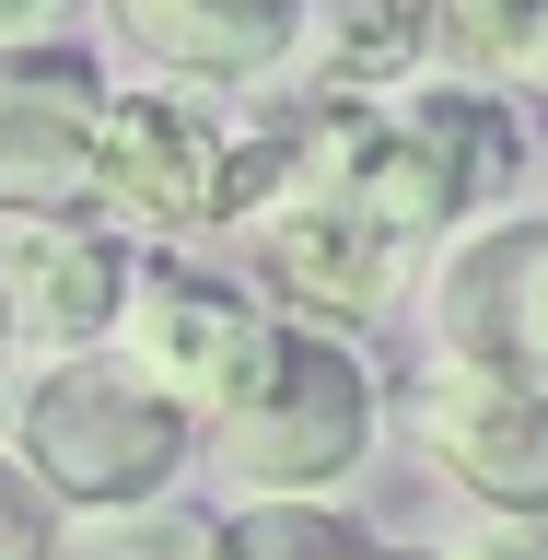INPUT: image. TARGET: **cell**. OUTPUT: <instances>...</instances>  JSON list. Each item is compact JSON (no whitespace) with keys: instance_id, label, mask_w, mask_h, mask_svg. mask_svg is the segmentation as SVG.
Listing matches in <instances>:
<instances>
[{"instance_id":"15","label":"cell","mask_w":548,"mask_h":560,"mask_svg":"<svg viewBox=\"0 0 548 560\" xmlns=\"http://www.w3.org/2000/svg\"><path fill=\"white\" fill-rule=\"evenodd\" d=\"M444 560H548V514H479L444 537Z\"/></svg>"},{"instance_id":"9","label":"cell","mask_w":548,"mask_h":560,"mask_svg":"<svg viewBox=\"0 0 548 560\" xmlns=\"http://www.w3.org/2000/svg\"><path fill=\"white\" fill-rule=\"evenodd\" d=\"M94 12L175 94H257L315 47V0H94Z\"/></svg>"},{"instance_id":"11","label":"cell","mask_w":548,"mask_h":560,"mask_svg":"<svg viewBox=\"0 0 548 560\" xmlns=\"http://www.w3.org/2000/svg\"><path fill=\"white\" fill-rule=\"evenodd\" d=\"M432 70V0H350L315 47V94H397Z\"/></svg>"},{"instance_id":"10","label":"cell","mask_w":548,"mask_h":560,"mask_svg":"<svg viewBox=\"0 0 548 560\" xmlns=\"http://www.w3.org/2000/svg\"><path fill=\"white\" fill-rule=\"evenodd\" d=\"M409 432H420V455H432L479 514H548V397L537 385L455 374L444 362V374H420Z\"/></svg>"},{"instance_id":"7","label":"cell","mask_w":548,"mask_h":560,"mask_svg":"<svg viewBox=\"0 0 548 560\" xmlns=\"http://www.w3.org/2000/svg\"><path fill=\"white\" fill-rule=\"evenodd\" d=\"M234 234H245V257H257V280H269L304 327H362V315H397V292L420 280L397 245H374L339 199H327V187H304V175H280V187L245 210Z\"/></svg>"},{"instance_id":"2","label":"cell","mask_w":548,"mask_h":560,"mask_svg":"<svg viewBox=\"0 0 548 560\" xmlns=\"http://www.w3.org/2000/svg\"><path fill=\"white\" fill-rule=\"evenodd\" d=\"M374 432H385V397H374V362L350 350V327L280 315L257 374L234 385V409L199 444L234 479V502H339V479L374 455Z\"/></svg>"},{"instance_id":"4","label":"cell","mask_w":548,"mask_h":560,"mask_svg":"<svg viewBox=\"0 0 548 560\" xmlns=\"http://www.w3.org/2000/svg\"><path fill=\"white\" fill-rule=\"evenodd\" d=\"M269 327H280V315L257 304L245 280L199 269V257H175V245H140V257H129V292H117V327H105V350H117L152 397H175V409L210 432V420L234 409V385L257 374Z\"/></svg>"},{"instance_id":"1","label":"cell","mask_w":548,"mask_h":560,"mask_svg":"<svg viewBox=\"0 0 548 560\" xmlns=\"http://www.w3.org/2000/svg\"><path fill=\"white\" fill-rule=\"evenodd\" d=\"M292 175V117L234 129L222 94H105V140H94V222L140 245H187V234H234L245 210Z\"/></svg>"},{"instance_id":"17","label":"cell","mask_w":548,"mask_h":560,"mask_svg":"<svg viewBox=\"0 0 548 560\" xmlns=\"http://www.w3.org/2000/svg\"><path fill=\"white\" fill-rule=\"evenodd\" d=\"M525 82H537V94H548V35H537V70H525Z\"/></svg>"},{"instance_id":"14","label":"cell","mask_w":548,"mask_h":560,"mask_svg":"<svg viewBox=\"0 0 548 560\" xmlns=\"http://www.w3.org/2000/svg\"><path fill=\"white\" fill-rule=\"evenodd\" d=\"M59 525H70V514L24 479V455L0 444V560H59Z\"/></svg>"},{"instance_id":"18","label":"cell","mask_w":548,"mask_h":560,"mask_svg":"<svg viewBox=\"0 0 548 560\" xmlns=\"http://www.w3.org/2000/svg\"><path fill=\"white\" fill-rule=\"evenodd\" d=\"M0 362H12V327H0Z\"/></svg>"},{"instance_id":"19","label":"cell","mask_w":548,"mask_h":560,"mask_svg":"<svg viewBox=\"0 0 548 560\" xmlns=\"http://www.w3.org/2000/svg\"><path fill=\"white\" fill-rule=\"evenodd\" d=\"M525 12H548V0H525Z\"/></svg>"},{"instance_id":"13","label":"cell","mask_w":548,"mask_h":560,"mask_svg":"<svg viewBox=\"0 0 548 560\" xmlns=\"http://www.w3.org/2000/svg\"><path fill=\"white\" fill-rule=\"evenodd\" d=\"M59 560H222V514H187V502H129V514H70Z\"/></svg>"},{"instance_id":"12","label":"cell","mask_w":548,"mask_h":560,"mask_svg":"<svg viewBox=\"0 0 548 560\" xmlns=\"http://www.w3.org/2000/svg\"><path fill=\"white\" fill-rule=\"evenodd\" d=\"M222 560H385V537L339 502H234Z\"/></svg>"},{"instance_id":"3","label":"cell","mask_w":548,"mask_h":560,"mask_svg":"<svg viewBox=\"0 0 548 560\" xmlns=\"http://www.w3.org/2000/svg\"><path fill=\"white\" fill-rule=\"evenodd\" d=\"M12 455L59 514H129V502H164L199 467V420L175 397H152L117 350H70V362H35Z\"/></svg>"},{"instance_id":"6","label":"cell","mask_w":548,"mask_h":560,"mask_svg":"<svg viewBox=\"0 0 548 560\" xmlns=\"http://www.w3.org/2000/svg\"><path fill=\"white\" fill-rule=\"evenodd\" d=\"M94 140H105V70L82 47H0V222L94 210Z\"/></svg>"},{"instance_id":"8","label":"cell","mask_w":548,"mask_h":560,"mask_svg":"<svg viewBox=\"0 0 548 560\" xmlns=\"http://www.w3.org/2000/svg\"><path fill=\"white\" fill-rule=\"evenodd\" d=\"M140 245L94 210H47V222H0V327L35 362H70V350H105L117 327V292H129Z\"/></svg>"},{"instance_id":"5","label":"cell","mask_w":548,"mask_h":560,"mask_svg":"<svg viewBox=\"0 0 548 560\" xmlns=\"http://www.w3.org/2000/svg\"><path fill=\"white\" fill-rule=\"evenodd\" d=\"M420 327L455 374H502L548 397V210H490L420 257Z\"/></svg>"},{"instance_id":"16","label":"cell","mask_w":548,"mask_h":560,"mask_svg":"<svg viewBox=\"0 0 548 560\" xmlns=\"http://www.w3.org/2000/svg\"><path fill=\"white\" fill-rule=\"evenodd\" d=\"M59 12H70V0H0V47H35Z\"/></svg>"}]
</instances>
